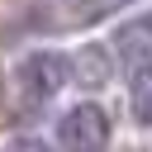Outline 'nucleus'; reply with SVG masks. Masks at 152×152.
<instances>
[{"instance_id": "1", "label": "nucleus", "mask_w": 152, "mask_h": 152, "mask_svg": "<svg viewBox=\"0 0 152 152\" xmlns=\"http://www.w3.org/2000/svg\"><path fill=\"white\" fill-rule=\"evenodd\" d=\"M66 81H71V57H62V52H28L14 66V86H19L24 104L52 100Z\"/></svg>"}, {"instance_id": "2", "label": "nucleus", "mask_w": 152, "mask_h": 152, "mask_svg": "<svg viewBox=\"0 0 152 152\" xmlns=\"http://www.w3.org/2000/svg\"><path fill=\"white\" fill-rule=\"evenodd\" d=\"M57 138H62V147H66V152H100V147H104V138H109V119H104V109H100V104H76V109H66V114H62Z\"/></svg>"}, {"instance_id": "3", "label": "nucleus", "mask_w": 152, "mask_h": 152, "mask_svg": "<svg viewBox=\"0 0 152 152\" xmlns=\"http://www.w3.org/2000/svg\"><path fill=\"white\" fill-rule=\"evenodd\" d=\"M114 52H119V62H124L128 76L152 71V14L124 19V24L114 28Z\"/></svg>"}, {"instance_id": "4", "label": "nucleus", "mask_w": 152, "mask_h": 152, "mask_svg": "<svg viewBox=\"0 0 152 152\" xmlns=\"http://www.w3.org/2000/svg\"><path fill=\"white\" fill-rule=\"evenodd\" d=\"M71 76H76L81 86H104V81H109V57H104V48H100V43H86V48L71 57Z\"/></svg>"}, {"instance_id": "5", "label": "nucleus", "mask_w": 152, "mask_h": 152, "mask_svg": "<svg viewBox=\"0 0 152 152\" xmlns=\"http://www.w3.org/2000/svg\"><path fill=\"white\" fill-rule=\"evenodd\" d=\"M128 81H133V114L142 124H152V71H138Z\"/></svg>"}, {"instance_id": "6", "label": "nucleus", "mask_w": 152, "mask_h": 152, "mask_svg": "<svg viewBox=\"0 0 152 152\" xmlns=\"http://www.w3.org/2000/svg\"><path fill=\"white\" fill-rule=\"evenodd\" d=\"M5 152H48V142H43V138H10Z\"/></svg>"}]
</instances>
